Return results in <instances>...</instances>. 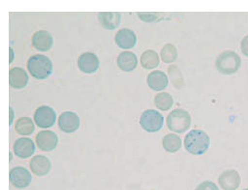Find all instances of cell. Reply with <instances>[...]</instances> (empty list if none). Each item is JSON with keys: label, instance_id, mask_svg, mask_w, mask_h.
Wrapping results in <instances>:
<instances>
[{"label": "cell", "instance_id": "obj_1", "mask_svg": "<svg viewBox=\"0 0 248 190\" xmlns=\"http://www.w3.org/2000/svg\"><path fill=\"white\" fill-rule=\"evenodd\" d=\"M185 148L194 155H202L207 151L210 146L209 136L201 130H193L185 137Z\"/></svg>", "mask_w": 248, "mask_h": 190}, {"label": "cell", "instance_id": "obj_2", "mask_svg": "<svg viewBox=\"0 0 248 190\" xmlns=\"http://www.w3.org/2000/svg\"><path fill=\"white\" fill-rule=\"evenodd\" d=\"M28 70L32 77L43 80L52 74L53 63L49 58L43 55H34L28 60Z\"/></svg>", "mask_w": 248, "mask_h": 190}, {"label": "cell", "instance_id": "obj_3", "mask_svg": "<svg viewBox=\"0 0 248 190\" xmlns=\"http://www.w3.org/2000/svg\"><path fill=\"white\" fill-rule=\"evenodd\" d=\"M241 65L239 56L232 51H225L221 53L216 59L217 70L226 75L235 73Z\"/></svg>", "mask_w": 248, "mask_h": 190}, {"label": "cell", "instance_id": "obj_4", "mask_svg": "<svg viewBox=\"0 0 248 190\" xmlns=\"http://www.w3.org/2000/svg\"><path fill=\"white\" fill-rule=\"evenodd\" d=\"M168 128L178 134L187 131L191 126V116L188 111L184 109H175L167 116Z\"/></svg>", "mask_w": 248, "mask_h": 190}, {"label": "cell", "instance_id": "obj_5", "mask_svg": "<svg viewBox=\"0 0 248 190\" xmlns=\"http://www.w3.org/2000/svg\"><path fill=\"white\" fill-rule=\"evenodd\" d=\"M163 120V116L160 112L154 109H148L142 113L140 117V125L145 131L155 133L162 128Z\"/></svg>", "mask_w": 248, "mask_h": 190}, {"label": "cell", "instance_id": "obj_6", "mask_svg": "<svg viewBox=\"0 0 248 190\" xmlns=\"http://www.w3.org/2000/svg\"><path fill=\"white\" fill-rule=\"evenodd\" d=\"M56 117L55 110L48 105L39 106L34 112V121L37 127L42 129L52 127L56 122Z\"/></svg>", "mask_w": 248, "mask_h": 190}, {"label": "cell", "instance_id": "obj_7", "mask_svg": "<svg viewBox=\"0 0 248 190\" xmlns=\"http://www.w3.org/2000/svg\"><path fill=\"white\" fill-rule=\"evenodd\" d=\"M80 125L78 115L73 111H65L60 115L59 127L65 133H75Z\"/></svg>", "mask_w": 248, "mask_h": 190}, {"label": "cell", "instance_id": "obj_8", "mask_svg": "<svg viewBox=\"0 0 248 190\" xmlns=\"http://www.w3.org/2000/svg\"><path fill=\"white\" fill-rule=\"evenodd\" d=\"M78 66L82 73L91 74L98 71L100 67V60L97 55H95L94 53L86 52L79 56Z\"/></svg>", "mask_w": 248, "mask_h": 190}, {"label": "cell", "instance_id": "obj_9", "mask_svg": "<svg viewBox=\"0 0 248 190\" xmlns=\"http://www.w3.org/2000/svg\"><path fill=\"white\" fill-rule=\"evenodd\" d=\"M9 178L11 183L17 188H26L31 182V175L24 167H15L10 171Z\"/></svg>", "mask_w": 248, "mask_h": 190}, {"label": "cell", "instance_id": "obj_10", "mask_svg": "<svg viewBox=\"0 0 248 190\" xmlns=\"http://www.w3.org/2000/svg\"><path fill=\"white\" fill-rule=\"evenodd\" d=\"M36 144L42 151H52L57 147L58 137L57 135L49 130L41 131L36 136Z\"/></svg>", "mask_w": 248, "mask_h": 190}, {"label": "cell", "instance_id": "obj_11", "mask_svg": "<svg viewBox=\"0 0 248 190\" xmlns=\"http://www.w3.org/2000/svg\"><path fill=\"white\" fill-rule=\"evenodd\" d=\"M218 181L224 190H236L240 185L241 178L236 171L229 170L220 175Z\"/></svg>", "mask_w": 248, "mask_h": 190}, {"label": "cell", "instance_id": "obj_12", "mask_svg": "<svg viewBox=\"0 0 248 190\" xmlns=\"http://www.w3.org/2000/svg\"><path fill=\"white\" fill-rule=\"evenodd\" d=\"M53 42L54 40L52 35L46 30L36 31L31 38L33 48L42 52H47L51 50V48L53 47Z\"/></svg>", "mask_w": 248, "mask_h": 190}, {"label": "cell", "instance_id": "obj_13", "mask_svg": "<svg viewBox=\"0 0 248 190\" xmlns=\"http://www.w3.org/2000/svg\"><path fill=\"white\" fill-rule=\"evenodd\" d=\"M137 37L133 30L122 29L115 35V43L121 49H131L136 45Z\"/></svg>", "mask_w": 248, "mask_h": 190}, {"label": "cell", "instance_id": "obj_14", "mask_svg": "<svg viewBox=\"0 0 248 190\" xmlns=\"http://www.w3.org/2000/svg\"><path fill=\"white\" fill-rule=\"evenodd\" d=\"M35 150V146L32 140L29 138L18 139L14 144V153L23 159L31 157Z\"/></svg>", "mask_w": 248, "mask_h": 190}, {"label": "cell", "instance_id": "obj_15", "mask_svg": "<svg viewBox=\"0 0 248 190\" xmlns=\"http://www.w3.org/2000/svg\"><path fill=\"white\" fill-rule=\"evenodd\" d=\"M138 58L132 52H122L117 58L118 68L126 73H130L137 68Z\"/></svg>", "mask_w": 248, "mask_h": 190}, {"label": "cell", "instance_id": "obj_16", "mask_svg": "<svg viewBox=\"0 0 248 190\" xmlns=\"http://www.w3.org/2000/svg\"><path fill=\"white\" fill-rule=\"evenodd\" d=\"M50 160L43 155H36L31 161V170L37 176L46 175L51 170Z\"/></svg>", "mask_w": 248, "mask_h": 190}, {"label": "cell", "instance_id": "obj_17", "mask_svg": "<svg viewBox=\"0 0 248 190\" xmlns=\"http://www.w3.org/2000/svg\"><path fill=\"white\" fill-rule=\"evenodd\" d=\"M29 83L28 73L21 68L11 69L9 72V84L14 89H23Z\"/></svg>", "mask_w": 248, "mask_h": 190}, {"label": "cell", "instance_id": "obj_18", "mask_svg": "<svg viewBox=\"0 0 248 190\" xmlns=\"http://www.w3.org/2000/svg\"><path fill=\"white\" fill-rule=\"evenodd\" d=\"M147 82L149 87L154 91H161L167 87L168 78L164 73L155 71L149 74Z\"/></svg>", "mask_w": 248, "mask_h": 190}, {"label": "cell", "instance_id": "obj_19", "mask_svg": "<svg viewBox=\"0 0 248 190\" xmlns=\"http://www.w3.org/2000/svg\"><path fill=\"white\" fill-rule=\"evenodd\" d=\"M99 21L104 29L108 30L115 29L121 21V14L118 12H101Z\"/></svg>", "mask_w": 248, "mask_h": 190}, {"label": "cell", "instance_id": "obj_20", "mask_svg": "<svg viewBox=\"0 0 248 190\" xmlns=\"http://www.w3.org/2000/svg\"><path fill=\"white\" fill-rule=\"evenodd\" d=\"M15 130L21 136H30L34 131V124L29 117H21L15 124Z\"/></svg>", "mask_w": 248, "mask_h": 190}, {"label": "cell", "instance_id": "obj_21", "mask_svg": "<svg viewBox=\"0 0 248 190\" xmlns=\"http://www.w3.org/2000/svg\"><path fill=\"white\" fill-rule=\"evenodd\" d=\"M159 63V58L156 52L148 50L141 56V66L146 70H153L156 68Z\"/></svg>", "mask_w": 248, "mask_h": 190}, {"label": "cell", "instance_id": "obj_22", "mask_svg": "<svg viewBox=\"0 0 248 190\" xmlns=\"http://www.w3.org/2000/svg\"><path fill=\"white\" fill-rule=\"evenodd\" d=\"M181 138L175 134H168L162 140V146L169 153L177 152L181 148Z\"/></svg>", "mask_w": 248, "mask_h": 190}, {"label": "cell", "instance_id": "obj_23", "mask_svg": "<svg viewBox=\"0 0 248 190\" xmlns=\"http://www.w3.org/2000/svg\"><path fill=\"white\" fill-rule=\"evenodd\" d=\"M155 103L158 109L166 111L172 107L173 98L168 93H159L155 98Z\"/></svg>", "mask_w": 248, "mask_h": 190}, {"label": "cell", "instance_id": "obj_24", "mask_svg": "<svg viewBox=\"0 0 248 190\" xmlns=\"http://www.w3.org/2000/svg\"><path fill=\"white\" fill-rule=\"evenodd\" d=\"M160 55H161L162 60L166 63H171V62L175 61L177 57H178L177 49L173 44L164 45L162 50H161Z\"/></svg>", "mask_w": 248, "mask_h": 190}, {"label": "cell", "instance_id": "obj_25", "mask_svg": "<svg viewBox=\"0 0 248 190\" xmlns=\"http://www.w3.org/2000/svg\"><path fill=\"white\" fill-rule=\"evenodd\" d=\"M196 190H219V188L217 187V185L212 182V181H209V180H206V181H203L202 182L197 188Z\"/></svg>", "mask_w": 248, "mask_h": 190}, {"label": "cell", "instance_id": "obj_26", "mask_svg": "<svg viewBox=\"0 0 248 190\" xmlns=\"http://www.w3.org/2000/svg\"><path fill=\"white\" fill-rule=\"evenodd\" d=\"M138 16L141 18L142 21L151 23V22L156 21L159 14L158 13H138Z\"/></svg>", "mask_w": 248, "mask_h": 190}, {"label": "cell", "instance_id": "obj_27", "mask_svg": "<svg viewBox=\"0 0 248 190\" xmlns=\"http://www.w3.org/2000/svg\"><path fill=\"white\" fill-rule=\"evenodd\" d=\"M240 48H241V52L243 53V55H245L246 57H248V35L245 36L240 44Z\"/></svg>", "mask_w": 248, "mask_h": 190}, {"label": "cell", "instance_id": "obj_28", "mask_svg": "<svg viewBox=\"0 0 248 190\" xmlns=\"http://www.w3.org/2000/svg\"><path fill=\"white\" fill-rule=\"evenodd\" d=\"M10 125H12L13 123V118H14V111H13V108L10 107Z\"/></svg>", "mask_w": 248, "mask_h": 190}, {"label": "cell", "instance_id": "obj_29", "mask_svg": "<svg viewBox=\"0 0 248 190\" xmlns=\"http://www.w3.org/2000/svg\"><path fill=\"white\" fill-rule=\"evenodd\" d=\"M14 57H15V55H14V53H13V50H12V48H10V63L13 61Z\"/></svg>", "mask_w": 248, "mask_h": 190}, {"label": "cell", "instance_id": "obj_30", "mask_svg": "<svg viewBox=\"0 0 248 190\" xmlns=\"http://www.w3.org/2000/svg\"><path fill=\"white\" fill-rule=\"evenodd\" d=\"M243 190H248V188H245V189H243Z\"/></svg>", "mask_w": 248, "mask_h": 190}]
</instances>
